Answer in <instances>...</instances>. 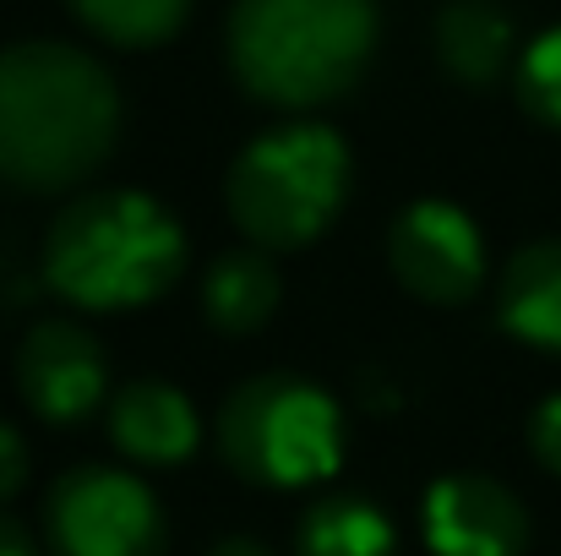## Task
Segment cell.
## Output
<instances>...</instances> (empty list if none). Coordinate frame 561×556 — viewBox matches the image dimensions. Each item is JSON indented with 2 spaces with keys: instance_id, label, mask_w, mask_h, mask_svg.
Here are the masks:
<instances>
[{
  "instance_id": "2",
  "label": "cell",
  "mask_w": 561,
  "mask_h": 556,
  "mask_svg": "<svg viewBox=\"0 0 561 556\" xmlns=\"http://www.w3.org/2000/svg\"><path fill=\"white\" fill-rule=\"evenodd\" d=\"M186 229L148 191L71 196L44 235V273L77 311H131L175 290Z\"/></svg>"
},
{
  "instance_id": "14",
  "label": "cell",
  "mask_w": 561,
  "mask_h": 556,
  "mask_svg": "<svg viewBox=\"0 0 561 556\" xmlns=\"http://www.w3.org/2000/svg\"><path fill=\"white\" fill-rule=\"evenodd\" d=\"M295 556H398V530L366 497H328L300 519Z\"/></svg>"
},
{
  "instance_id": "8",
  "label": "cell",
  "mask_w": 561,
  "mask_h": 556,
  "mask_svg": "<svg viewBox=\"0 0 561 556\" xmlns=\"http://www.w3.org/2000/svg\"><path fill=\"white\" fill-rule=\"evenodd\" d=\"M110 361L99 339L77 322H38L16 350V387L27 409L49 425H77L99 409Z\"/></svg>"
},
{
  "instance_id": "3",
  "label": "cell",
  "mask_w": 561,
  "mask_h": 556,
  "mask_svg": "<svg viewBox=\"0 0 561 556\" xmlns=\"http://www.w3.org/2000/svg\"><path fill=\"white\" fill-rule=\"evenodd\" d=\"M376 55V0H234L229 71L278 110L344 99Z\"/></svg>"
},
{
  "instance_id": "13",
  "label": "cell",
  "mask_w": 561,
  "mask_h": 556,
  "mask_svg": "<svg viewBox=\"0 0 561 556\" xmlns=\"http://www.w3.org/2000/svg\"><path fill=\"white\" fill-rule=\"evenodd\" d=\"M436 60L463 88H491L513 66V16L491 0H453L436 16Z\"/></svg>"
},
{
  "instance_id": "10",
  "label": "cell",
  "mask_w": 561,
  "mask_h": 556,
  "mask_svg": "<svg viewBox=\"0 0 561 556\" xmlns=\"http://www.w3.org/2000/svg\"><path fill=\"white\" fill-rule=\"evenodd\" d=\"M110 436L131 464L170 469V464L196 453L202 425H196V409H191V398L181 387H170L159 376H137L110 404Z\"/></svg>"
},
{
  "instance_id": "18",
  "label": "cell",
  "mask_w": 561,
  "mask_h": 556,
  "mask_svg": "<svg viewBox=\"0 0 561 556\" xmlns=\"http://www.w3.org/2000/svg\"><path fill=\"white\" fill-rule=\"evenodd\" d=\"M27 486V442L16 436V425L0 420V502H11Z\"/></svg>"
},
{
  "instance_id": "1",
  "label": "cell",
  "mask_w": 561,
  "mask_h": 556,
  "mask_svg": "<svg viewBox=\"0 0 561 556\" xmlns=\"http://www.w3.org/2000/svg\"><path fill=\"white\" fill-rule=\"evenodd\" d=\"M121 137V88L77 44L27 38L0 49V181L33 196L71 191Z\"/></svg>"
},
{
  "instance_id": "20",
  "label": "cell",
  "mask_w": 561,
  "mask_h": 556,
  "mask_svg": "<svg viewBox=\"0 0 561 556\" xmlns=\"http://www.w3.org/2000/svg\"><path fill=\"white\" fill-rule=\"evenodd\" d=\"M207 556H273L262 541H251V535H229V541H218Z\"/></svg>"
},
{
  "instance_id": "11",
  "label": "cell",
  "mask_w": 561,
  "mask_h": 556,
  "mask_svg": "<svg viewBox=\"0 0 561 556\" xmlns=\"http://www.w3.org/2000/svg\"><path fill=\"white\" fill-rule=\"evenodd\" d=\"M496 317L513 339L561 355V240H535L507 262Z\"/></svg>"
},
{
  "instance_id": "4",
  "label": "cell",
  "mask_w": 561,
  "mask_h": 556,
  "mask_svg": "<svg viewBox=\"0 0 561 556\" xmlns=\"http://www.w3.org/2000/svg\"><path fill=\"white\" fill-rule=\"evenodd\" d=\"M350 196V148L333 126L300 121L256 137L224 181L234 229L262 251L311 246Z\"/></svg>"
},
{
  "instance_id": "17",
  "label": "cell",
  "mask_w": 561,
  "mask_h": 556,
  "mask_svg": "<svg viewBox=\"0 0 561 556\" xmlns=\"http://www.w3.org/2000/svg\"><path fill=\"white\" fill-rule=\"evenodd\" d=\"M529 447H535V458H540L551 475H561V393L535 409V420H529Z\"/></svg>"
},
{
  "instance_id": "19",
  "label": "cell",
  "mask_w": 561,
  "mask_h": 556,
  "mask_svg": "<svg viewBox=\"0 0 561 556\" xmlns=\"http://www.w3.org/2000/svg\"><path fill=\"white\" fill-rule=\"evenodd\" d=\"M0 556H38L33 541H27V530L16 519H5V513H0Z\"/></svg>"
},
{
  "instance_id": "9",
  "label": "cell",
  "mask_w": 561,
  "mask_h": 556,
  "mask_svg": "<svg viewBox=\"0 0 561 556\" xmlns=\"http://www.w3.org/2000/svg\"><path fill=\"white\" fill-rule=\"evenodd\" d=\"M425 541L436 556H524L529 513L491 475H447L425 491Z\"/></svg>"
},
{
  "instance_id": "6",
  "label": "cell",
  "mask_w": 561,
  "mask_h": 556,
  "mask_svg": "<svg viewBox=\"0 0 561 556\" xmlns=\"http://www.w3.org/2000/svg\"><path fill=\"white\" fill-rule=\"evenodd\" d=\"M44 535L49 556H164L170 546L159 497L110 464H77L49 486Z\"/></svg>"
},
{
  "instance_id": "15",
  "label": "cell",
  "mask_w": 561,
  "mask_h": 556,
  "mask_svg": "<svg viewBox=\"0 0 561 556\" xmlns=\"http://www.w3.org/2000/svg\"><path fill=\"white\" fill-rule=\"evenodd\" d=\"M71 11L121 49H153L181 33L191 0H71Z\"/></svg>"
},
{
  "instance_id": "16",
  "label": "cell",
  "mask_w": 561,
  "mask_h": 556,
  "mask_svg": "<svg viewBox=\"0 0 561 556\" xmlns=\"http://www.w3.org/2000/svg\"><path fill=\"white\" fill-rule=\"evenodd\" d=\"M518 99L535 121L561 132V27L540 33L529 44V55L518 60Z\"/></svg>"
},
{
  "instance_id": "12",
  "label": "cell",
  "mask_w": 561,
  "mask_h": 556,
  "mask_svg": "<svg viewBox=\"0 0 561 556\" xmlns=\"http://www.w3.org/2000/svg\"><path fill=\"white\" fill-rule=\"evenodd\" d=\"M278 300H284V279H278V268H273V257L262 246L224 251L207 268V279H202V311L229 339H245V333L267 328Z\"/></svg>"
},
{
  "instance_id": "7",
  "label": "cell",
  "mask_w": 561,
  "mask_h": 556,
  "mask_svg": "<svg viewBox=\"0 0 561 556\" xmlns=\"http://www.w3.org/2000/svg\"><path fill=\"white\" fill-rule=\"evenodd\" d=\"M392 279L425 306H463L485 284V240L458 202L420 196L387 229Z\"/></svg>"
},
{
  "instance_id": "5",
  "label": "cell",
  "mask_w": 561,
  "mask_h": 556,
  "mask_svg": "<svg viewBox=\"0 0 561 556\" xmlns=\"http://www.w3.org/2000/svg\"><path fill=\"white\" fill-rule=\"evenodd\" d=\"M224 464L273 491H295L328 480L344 458V415L339 404L295 371L245 376L218 409Z\"/></svg>"
}]
</instances>
